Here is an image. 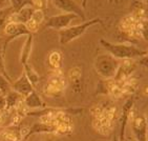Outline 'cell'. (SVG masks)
Instances as JSON below:
<instances>
[{
    "label": "cell",
    "mask_w": 148,
    "mask_h": 141,
    "mask_svg": "<svg viewBox=\"0 0 148 141\" xmlns=\"http://www.w3.org/2000/svg\"><path fill=\"white\" fill-rule=\"evenodd\" d=\"M146 141H148V137H147V140H146Z\"/></svg>",
    "instance_id": "1f68e13d"
},
{
    "label": "cell",
    "mask_w": 148,
    "mask_h": 141,
    "mask_svg": "<svg viewBox=\"0 0 148 141\" xmlns=\"http://www.w3.org/2000/svg\"><path fill=\"white\" fill-rule=\"evenodd\" d=\"M19 127H10L0 133V141H21Z\"/></svg>",
    "instance_id": "5bb4252c"
},
{
    "label": "cell",
    "mask_w": 148,
    "mask_h": 141,
    "mask_svg": "<svg viewBox=\"0 0 148 141\" xmlns=\"http://www.w3.org/2000/svg\"><path fill=\"white\" fill-rule=\"evenodd\" d=\"M10 2H11V6L13 8L14 13H17V12H19L22 8L32 4V1H22V0H21V1H10Z\"/></svg>",
    "instance_id": "ffe728a7"
},
{
    "label": "cell",
    "mask_w": 148,
    "mask_h": 141,
    "mask_svg": "<svg viewBox=\"0 0 148 141\" xmlns=\"http://www.w3.org/2000/svg\"><path fill=\"white\" fill-rule=\"evenodd\" d=\"M96 24H103V21L100 18H94L91 20L84 21V22L80 23L78 25L69 26L67 29L60 31L59 32V42L61 44H67L75 39L81 37L84 33L91 28V26L96 25Z\"/></svg>",
    "instance_id": "7a4b0ae2"
},
{
    "label": "cell",
    "mask_w": 148,
    "mask_h": 141,
    "mask_svg": "<svg viewBox=\"0 0 148 141\" xmlns=\"http://www.w3.org/2000/svg\"><path fill=\"white\" fill-rule=\"evenodd\" d=\"M47 2L46 1H32V6L35 10H44V8L46 6Z\"/></svg>",
    "instance_id": "cb8c5ba5"
},
{
    "label": "cell",
    "mask_w": 148,
    "mask_h": 141,
    "mask_svg": "<svg viewBox=\"0 0 148 141\" xmlns=\"http://www.w3.org/2000/svg\"><path fill=\"white\" fill-rule=\"evenodd\" d=\"M145 118H146V122H147V127H148V113H147V115L145 116Z\"/></svg>",
    "instance_id": "f546056e"
},
{
    "label": "cell",
    "mask_w": 148,
    "mask_h": 141,
    "mask_svg": "<svg viewBox=\"0 0 148 141\" xmlns=\"http://www.w3.org/2000/svg\"><path fill=\"white\" fill-rule=\"evenodd\" d=\"M12 89L20 94L22 97H26L29 93L34 91V87L32 85V83L29 82V80L23 72L22 75L20 76L17 80L12 82Z\"/></svg>",
    "instance_id": "ba28073f"
},
{
    "label": "cell",
    "mask_w": 148,
    "mask_h": 141,
    "mask_svg": "<svg viewBox=\"0 0 148 141\" xmlns=\"http://www.w3.org/2000/svg\"><path fill=\"white\" fill-rule=\"evenodd\" d=\"M114 141H119V139H118V136H114Z\"/></svg>",
    "instance_id": "f1b7e54d"
},
{
    "label": "cell",
    "mask_w": 148,
    "mask_h": 141,
    "mask_svg": "<svg viewBox=\"0 0 148 141\" xmlns=\"http://www.w3.org/2000/svg\"><path fill=\"white\" fill-rule=\"evenodd\" d=\"M123 141H136V140H132V139H124Z\"/></svg>",
    "instance_id": "4dcf8cb0"
},
{
    "label": "cell",
    "mask_w": 148,
    "mask_h": 141,
    "mask_svg": "<svg viewBox=\"0 0 148 141\" xmlns=\"http://www.w3.org/2000/svg\"><path fill=\"white\" fill-rule=\"evenodd\" d=\"M4 96H5V102H6L5 111H8V112L15 111L16 107L20 103H22L23 100H24V97H22L20 94H18L17 92H15L13 89H11L9 93H6Z\"/></svg>",
    "instance_id": "7c38bea8"
},
{
    "label": "cell",
    "mask_w": 148,
    "mask_h": 141,
    "mask_svg": "<svg viewBox=\"0 0 148 141\" xmlns=\"http://www.w3.org/2000/svg\"><path fill=\"white\" fill-rule=\"evenodd\" d=\"M14 13L13 8L11 6L5 8V9L0 10V30H4L5 25L10 22V18H11L12 14Z\"/></svg>",
    "instance_id": "2e32d148"
},
{
    "label": "cell",
    "mask_w": 148,
    "mask_h": 141,
    "mask_svg": "<svg viewBox=\"0 0 148 141\" xmlns=\"http://www.w3.org/2000/svg\"><path fill=\"white\" fill-rule=\"evenodd\" d=\"M138 62H139L143 67H145V69H148V54L144 55L142 57L138 58Z\"/></svg>",
    "instance_id": "484cf974"
},
{
    "label": "cell",
    "mask_w": 148,
    "mask_h": 141,
    "mask_svg": "<svg viewBox=\"0 0 148 141\" xmlns=\"http://www.w3.org/2000/svg\"><path fill=\"white\" fill-rule=\"evenodd\" d=\"M120 62L109 54L99 55L95 61V69L101 77L109 79L116 77Z\"/></svg>",
    "instance_id": "3957f363"
},
{
    "label": "cell",
    "mask_w": 148,
    "mask_h": 141,
    "mask_svg": "<svg viewBox=\"0 0 148 141\" xmlns=\"http://www.w3.org/2000/svg\"><path fill=\"white\" fill-rule=\"evenodd\" d=\"M132 104H134V99L130 98L126 101L125 104L123 105L122 109V114H121V119H120V135L118 137L119 141H123L125 139V129H126V124H127V121L129 118V113H130V109L132 107Z\"/></svg>",
    "instance_id": "30bf717a"
},
{
    "label": "cell",
    "mask_w": 148,
    "mask_h": 141,
    "mask_svg": "<svg viewBox=\"0 0 148 141\" xmlns=\"http://www.w3.org/2000/svg\"><path fill=\"white\" fill-rule=\"evenodd\" d=\"M100 43L104 49L108 52L109 55L116 59L121 60H131L134 58H140L146 55L143 50L139 49L137 46L131 44H123V43H111L105 39H100Z\"/></svg>",
    "instance_id": "6da1fadb"
},
{
    "label": "cell",
    "mask_w": 148,
    "mask_h": 141,
    "mask_svg": "<svg viewBox=\"0 0 148 141\" xmlns=\"http://www.w3.org/2000/svg\"><path fill=\"white\" fill-rule=\"evenodd\" d=\"M35 9L32 6V4L26 6L20 10L17 13H13L10 18V22H16L20 24H25L27 21L32 19V16L34 14Z\"/></svg>",
    "instance_id": "9c48e42d"
},
{
    "label": "cell",
    "mask_w": 148,
    "mask_h": 141,
    "mask_svg": "<svg viewBox=\"0 0 148 141\" xmlns=\"http://www.w3.org/2000/svg\"><path fill=\"white\" fill-rule=\"evenodd\" d=\"M140 30H141L143 37L145 38L146 40H148V20H143L140 23Z\"/></svg>",
    "instance_id": "603a6c76"
},
{
    "label": "cell",
    "mask_w": 148,
    "mask_h": 141,
    "mask_svg": "<svg viewBox=\"0 0 148 141\" xmlns=\"http://www.w3.org/2000/svg\"><path fill=\"white\" fill-rule=\"evenodd\" d=\"M4 34L8 36V40L4 42L3 44V47L6 49V45L9 44V42H11L12 40L16 39L17 37H20V36H29V35H32L29 33V31L26 30L25 25L24 24H20V23H16V22H9L5 25L4 30H3Z\"/></svg>",
    "instance_id": "52a82bcc"
},
{
    "label": "cell",
    "mask_w": 148,
    "mask_h": 141,
    "mask_svg": "<svg viewBox=\"0 0 148 141\" xmlns=\"http://www.w3.org/2000/svg\"><path fill=\"white\" fill-rule=\"evenodd\" d=\"M11 89H12V82L3 75H0V94L5 95L6 93H9Z\"/></svg>",
    "instance_id": "ac0fdd59"
},
{
    "label": "cell",
    "mask_w": 148,
    "mask_h": 141,
    "mask_svg": "<svg viewBox=\"0 0 148 141\" xmlns=\"http://www.w3.org/2000/svg\"><path fill=\"white\" fill-rule=\"evenodd\" d=\"M21 141H24V140H21Z\"/></svg>",
    "instance_id": "d6a6232c"
},
{
    "label": "cell",
    "mask_w": 148,
    "mask_h": 141,
    "mask_svg": "<svg viewBox=\"0 0 148 141\" xmlns=\"http://www.w3.org/2000/svg\"><path fill=\"white\" fill-rule=\"evenodd\" d=\"M53 4H54L57 9L61 10L63 13H66V14H74L76 16L82 19L83 22L85 20V14H84V11L81 6L78 4L77 2L75 1H71V0H56V1H53Z\"/></svg>",
    "instance_id": "5b68a950"
},
{
    "label": "cell",
    "mask_w": 148,
    "mask_h": 141,
    "mask_svg": "<svg viewBox=\"0 0 148 141\" xmlns=\"http://www.w3.org/2000/svg\"><path fill=\"white\" fill-rule=\"evenodd\" d=\"M32 49H33V35H29L23 44L21 55H20V61H21L22 65L27 64V61H29V58L32 53Z\"/></svg>",
    "instance_id": "4fadbf2b"
},
{
    "label": "cell",
    "mask_w": 148,
    "mask_h": 141,
    "mask_svg": "<svg viewBox=\"0 0 148 141\" xmlns=\"http://www.w3.org/2000/svg\"><path fill=\"white\" fill-rule=\"evenodd\" d=\"M4 53H5V49L3 47V45H0V75H3L12 82L11 78L8 75V72H6V69H5V64H4Z\"/></svg>",
    "instance_id": "d6986e66"
},
{
    "label": "cell",
    "mask_w": 148,
    "mask_h": 141,
    "mask_svg": "<svg viewBox=\"0 0 148 141\" xmlns=\"http://www.w3.org/2000/svg\"><path fill=\"white\" fill-rule=\"evenodd\" d=\"M23 102H24V105H25L27 109H35V111L45 109L44 101L42 100V98L40 97L39 94H38L35 89L32 93H29L26 97H24Z\"/></svg>",
    "instance_id": "8fae6325"
},
{
    "label": "cell",
    "mask_w": 148,
    "mask_h": 141,
    "mask_svg": "<svg viewBox=\"0 0 148 141\" xmlns=\"http://www.w3.org/2000/svg\"><path fill=\"white\" fill-rule=\"evenodd\" d=\"M56 132V127L51 124H45L42 122H38V123L33 124L31 127L29 131V136L33 134H41V133H55Z\"/></svg>",
    "instance_id": "9a60e30c"
},
{
    "label": "cell",
    "mask_w": 148,
    "mask_h": 141,
    "mask_svg": "<svg viewBox=\"0 0 148 141\" xmlns=\"http://www.w3.org/2000/svg\"><path fill=\"white\" fill-rule=\"evenodd\" d=\"M11 6V2L10 1H0V10L5 9L8 6Z\"/></svg>",
    "instance_id": "83f0119b"
},
{
    "label": "cell",
    "mask_w": 148,
    "mask_h": 141,
    "mask_svg": "<svg viewBox=\"0 0 148 141\" xmlns=\"http://www.w3.org/2000/svg\"><path fill=\"white\" fill-rule=\"evenodd\" d=\"M23 69H24L23 72H24V74L26 75V77H27V79L29 80V82L32 83V85H33V87H36V84H37L40 80L39 75L35 72V69H33L31 66L29 65V63L25 64V65H23Z\"/></svg>",
    "instance_id": "e0dca14e"
},
{
    "label": "cell",
    "mask_w": 148,
    "mask_h": 141,
    "mask_svg": "<svg viewBox=\"0 0 148 141\" xmlns=\"http://www.w3.org/2000/svg\"><path fill=\"white\" fill-rule=\"evenodd\" d=\"M78 16L74 14H66V13H62L59 15H55L53 17H51L49 20L46 21L45 28L47 29H53L57 30V31H63V30L67 29L71 26V23L78 19Z\"/></svg>",
    "instance_id": "277c9868"
},
{
    "label": "cell",
    "mask_w": 148,
    "mask_h": 141,
    "mask_svg": "<svg viewBox=\"0 0 148 141\" xmlns=\"http://www.w3.org/2000/svg\"><path fill=\"white\" fill-rule=\"evenodd\" d=\"M6 109V102H5V96L0 94V113L4 112Z\"/></svg>",
    "instance_id": "4316f807"
},
{
    "label": "cell",
    "mask_w": 148,
    "mask_h": 141,
    "mask_svg": "<svg viewBox=\"0 0 148 141\" xmlns=\"http://www.w3.org/2000/svg\"><path fill=\"white\" fill-rule=\"evenodd\" d=\"M25 25V28H26V30L29 31V34H34V33H36L39 30V26H40V24H38L36 21H34L33 19H31L29 21H27V22L24 24Z\"/></svg>",
    "instance_id": "44dd1931"
},
{
    "label": "cell",
    "mask_w": 148,
    "mask_h": 141,
    "mask_svg": "<svg viewBox=\"0 0 148 141\" xmlns=\"http://www.w3.org/2000/svg\"><path fill=\"white\" fill-rule=\"evenodd\" d=\"M131 131L136 141H146L148 137V127L145 116L138 115L131 122Z\"/></svg>",
    "instance_id": "8992f818"
},
{
    "label": "cell",
    "mask_w": 148,
    "mask_h": 141,
    "mask_svg": "<svg viewBox=\"0 0 148 141\" xmlns=\"http://www.w3.org/2000/svg\"><path fill=\"white\" fill-rule=\"evenodd\" d=\"M32 19L36 21L38 24H41L44 21V12L42 10H35L34 14L32 16Z\"/></svg>",
    "instance_id": "7402d4cb"
},
{
    "label": "cell",
    "mask_w": 148,
    "mask_h": 141,
    "mask_svg": "<svg viewBox=\"0 0 148 141\" xmlns=\"http://www.w3.org/2000/svg\"><path fill=\"white\" fill-rule=\"evenodd\" d=\"M58 57H59V55H58L57 53H53V54L49 56V63H51V66H54V67H57L58 66V64H59Z\"/></svg>",
    "instance_id": "d4e9b609"
}]
</instances>
